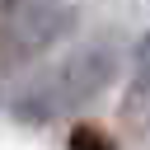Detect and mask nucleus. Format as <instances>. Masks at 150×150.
Here are the masks:
<instances>
[{
	"mask_svg": "<svg viewBox=\"0 0 150 150\" xmlns=\"http://www.w3.org/2000/svg\"><path fill=\"white\" fill-rule=\"evenodd\" d=\"M112 80H117V52L108 42H89V47L70 52L61 66H52L42 80H33L9 103V117L23 127H52L61 117L84 112Z\"/></svg>",
	"mask_w": 150,
	"mask_h": 150,
	"instance_id": "nucleus-1",
	"label": "nucleus"
},
{
	"mask_svg": "<svg viewBox=\"0 0 150 150\" xmlns=\"http://www.w3.org/2000/svg\"><path fill=\"white\" fill-rule=\"evenodd\" d=\"M150 112V28L136 38L131 52V89H127V117Z\"/></svg>",
	"mask_w": 150,
	"mask_h": 150,
	"instance_id": "nucleus-3",
	"label": "nucleus"
},
{
	"mask_svg": "<svg viewBox=\"0 0 150 150\" xmlns=\"http://www.w3.org/2000/svg\"><path fill=\"white\" fill-rule=\"evenodd\" d=\"M66 145H70V150H117V141H112L103 127H94V122H75Z\"/></svg>",
	"mask_w": 150,
	"mask_h": 150,
	"instance_id": "nucleus-4",
	"label": "nucleus"
},
{
	"mask_svg": "<svg viewBox=\"0 0 150 150\" xmlns=\"http://www.w3.org/2000/svg\"><path fill=\"white\" fill-rule=\"evenodd\" d=\"M75 33L66 0H0V66H28Z\"/></svg>",
	"mask_w": 150,
	"mask_h": 150,
	"instance_id": "nucleus-2",
	"label": "nucleus"
}]
</instances>
